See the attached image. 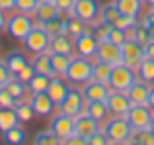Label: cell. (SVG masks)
<instances>
[{
  "instance_id": "obj_1",
  "label": "cell",
  "mask_w": 154,
  "mask_h": 145,
  "mask_svg": "<svg viewBox=\"0 0 154 145\" xmlns=\"http://www.w3.org/2000/svg\"><path fill=\"white\" fill-rule=\"evenodd\" d=\"M107 135L109 143H133L135 141V130L129 124V120L125 116H113L105 122V126L102 127Z\"/></svg>"
},
{
  "instance_id": "obj_2",
  "label": "cell",
  "mask_w": 154,
  "mask_h": 145,
  "mask_svg": "<svg viewBox=\"0 0 154 145\" xmlns=\"http://www.w3.org/2000/svg\"><path fill=\"white\" fill-rule=\"evenodd\" d=\"M64 79L72 84H84L92 79V61L88 57H72L70 65H68L66 72H64Z\"/></svg>"
},
{
  "instance_id": "obj_3",
  "label": "cell",
  "mask_w": 154,
  "mask_h": 145,
  "mask_svg": "<svg viewBox=\"0 0 154 145\" xmlns=\"http://www.w3.org/2000/svg\"><path fill=\"white\" fill-rule=\"evenodd\" d=\"M35 22L31 20V14H23V12H16V14H12L10 18H8L6 22V31L10 37L18 39V41H22L23 37H26L27 34H29L31 30H33Z\"/></svg>"
},
{
  "instance_id": "obj_4",
  "label": "cell",
  "mask_w": 154,
  "mask_h": 145,
  "mask_svg": "<svg viewBox=\"0 0 154 145\" xmlns=\"http://www.w3.org/2000/svg\"><path fill=\"white\" fill-rule=\"evenodd\" d=\"M22 43H23V47H26L29 53L37 55V53H45V51H49L51 37H49V34L43 30V26H33V30L22 39Z\"/></svg>"
},
{
  "instance_id": "obj_5",
  "label": "cell",
  "mask_w": 154,
  "mask_h": 145,
  "mask_svg": "<svg viewBox=\"0 0 154 145\" xmlns=\"http://www.w3.org/2000/svg\"><path fill=\"white\" fill-rule=\"evenodd\" d=\"M137 79V71L127 67L125 63H117L111 69V76H109V86L113 90H127Z\"/></svg>"
},
{
  "instance_id": "obj_6",
  "label": "cell",
  "mask_w": 154,
  "mask_h": 145,
  "mask_svg": "<svg viewBox=\"0 0 154 145\" xmlns=\"http://www.w3.org/2000/svg\"><path fill=\"white\" fill-rule=\"evenodd\" d=\"M86 104L88 102L82 94V88H70L66 98L59 104V110L64 112V114H68V116H72V118H76V116H80L86 110Z\"/></svg>"
},
{
  "instance_id": "obj_7",
  "label": "cell",
  "mask_w": 154,
  "mask_h": 145,
  "mask_svg": "<svg viewBox=\"0 0 154 145\" xmlns=\"http://www.w3.org/2000/svg\"><path fill=\"white\" fill-rule=\"evenodd\" d=\"M152 114L154 112L150 110L148 104H133V106L129 108V112H127L125 118L129 120V124L133 126V130L139 131V130H144V127H150Z\"/></svg>"
},
{
  "instance_id": "obj_8",
  "label": "cell",
  "mask_w": 154,
  "mask_h": 145,
  "mask_svg": "<svg viewBox=\"0 0 154 145\" xmlns=\"http://www.w3.org/2000/svg\"><path fill=\"white\" fill-rule=\"evenodd\" d=\"M49 130H51L53 134H55L57 137L60 139V143H64V141H66V139L70 137L72 134H74V118L59 110V114L53 116Z\"/></svg>"
},
{
  "instance_id": "obj_9",
  "label": "cell",
  "mask_w": 154,
  "mask_h": 145,
  "mask_svg": "<svg viewBox=\"0 0 154 145\" xmlns=\"http://www.w3.org/2000/svg\"><path fill=\"white\" fill-rule=\"evenodd\" d=\"M100 12H102L100 0H76L70 14L78 16L80 20H84L88 24H94L96 20H100Z\"/></svg>"
},
{
  "instance_id": "obj_10",
  "label": "cell",
  "mask_w": 154,
  "mask_h": 145,
  "mask_svg": "<svg viewBox=\"0 0 154 145\" xmlns=\"http://www.w3.org/2000/svg\"><path fill=\"white\" fill-rule=\"evenodd\" d=\"M121 53H123V63L127 67H131L133 71L139 69V65L144 59V45L137 43L135 39H127L121 45Z\"/></svg>"
},
{
  "instance_id": "obj_11",
  "label": "cell",
  "mask_w": 154,
  "mask_h": 145,
  "mask_svg": "<svg viewBox=\"0 0 154 145\" xmlns=\"http://www.w3.org/2000/svg\"><path fill=\"white\" fill-rule=\"evenodd\" d=\"M105 102H107L109 114H113V116H127L129 108L133 106L127 90H113V88L109 90V96Z\"/></svg>"
},
{
  "instance_id": "obj_12",
  "label": "cell",
  "mask_w": 154,
  "mask_h": 145,
  "mask_svg": "<svg viewBox=\"0 0 154 145\" xmlns=\"http://www.w3.org/2000/svg\"><path fill=\"white\" fill-rule=\"evenodd\" d=\"M29 104L33 106L35 116H41V118H51L57 110V104L53 102V98L45 92H33L29 98Z\"/></svg>"
},
{
  "instance_id": "obj_13",
  "label": "cell",
  "mask_w": 154,
  "mask_h": 145,
  "mask_svg": "<svg viewBox=\"0 0 154 145\" xmlns=\"http://www.w3.org/2000/svg\"><path fill=\"white\" fill-rule=\"evenodd\" d=\"M96 55H98L100 61H105V63H109V65H117V63H123L121 45H117V43L109 41V39H105V41H100Z\"/></svg>"
},
{
  "instance_id": "obj_14",
  "label": "cell",
  "mask_w": 154,
  "mask_h": 145,
  "mask_svg": "<svg viewBox=\"0 0 154 145\" xmlns=\"http://www.w3.org/2000/svg\"><path fill=\"white\" fill-rule=\"evenodd\" d=\"M102 130V124L98 122V120H94L92 116H88L86 112H82L80 116H76L74 118V134L82 135V137L90 139L92 135L96 134V131Z\"/></svg>"
},
{
  "instance_id": "obj_15",
  "label": "cell",
  "mask_w": 154,
  "mask_h": 145,
  "mask_svg": "<svg viewBox=\"0 0 154 145\" xmlns=\"http://www.w3.org/2000/svg\"><path fill=\"white\" fill-rule=\"evenodd\" d=\"M111 86L105 82H98V80H88L82 84V94L86 98V102H96V100H107Z\"/></svg>"
},
{
  "instance_id": "obj_16",
  "label": "cell",
  "mask_w": 154,
  "mask_h": 145,
  "mask_svg": "<svg viewBox=\"0 0 154 145\" xmlns=\"http://www.w3.org/2000/svg\"><path fill=\"white\" fill-rule=\"evenodd\" d=\"M98 45L100 41L92 35V30L90 31H84L82 35H78V37L74 39V49L78 55H82V57H94L96 51H98Z\"/></svg>"
},
{
  "instance_id": "obj_17",
  "label": "cell",
  "mask_w": 154,
  "mask_h": 145,
  "mask_svg": "<svg viewBox=\"0 0 154 145\" xmlns=\"http://www.w3.org/2000/svg\"><path fill=\"white\" fill-rule=\"evenodd\" d=\"M127 94L131 98V104H148L150 82H146L143 79H135V82L127 88Z\"/></svg>"
},
{
  "instance_id": "obj_18",
  "label": "cell",
  "mask_w": 154,
  "mask_h": 145,
  "mask_svg": "<svg viewBox=\"0 0 154 145\" xmlns=\"http://www.w3.org/2000/svg\"><path fill=\"white\" fill-rule=\"evenodd\" d=\"M68 90H70V86H68V84L64 82L59 75H53L51 76V82H49V88H47V94L53 98V102L57 104V108H59V104L66 98Z\"/></svg>"
},
{
  "instance_id": "obj_19",
  "label": "cell",
  "mask_w": 154,
  "mask_h": 145,
  "mask_svg": "<svg viewBox=\"0 0 154 145\" xmlns=\"http://www.w3.org/2000/svg\"><path fill=\"white\" fill-rule=\"evenodd\" d=\"M49 53H64V55H72L74 53V39L66 34H60L51 37L49 43Z\"/></svg>"
},
{
  "instance_id": "obj_20",
  "label": "cell",
  "mask_w": 154,
  "mask_h": 145,
  "mask_svg": "<svg viewBox=\"0 0 154 145\" xmlns=\"http://www.w3.org/2000/svg\"><path fill=\"white\" fill-rule=\"evenodd\" d=\"M4 63L8 65V69H10L12 75H18L20 71L23 69V67L29 63V59H27V55L23 53V51H20V49H16V51H10V53L4 57Z\"/></svg>"
},
{
  "instance_id": "obj_21",
  "label": "cell",
  "mask_w": 154,
  "mask_h": 145,
  "mask_svg": "<svg viewBox=\"0 0 154 145\" xmlns=\"http://www.w3.org/2000/svg\"><path fill=\"white\" fill-rule=\"evenodd\" d=\"M90 30H92V24L80 20L78 16H74V14H68V18H66V35H70L72 39H76L78 35H82L84 31H90Z\"/></svg>"
},
{
  "instance_id": "obj_22",
  "label": "cell",
  "mask_w": 154,
  "mask_h": 145,
  "mask_svg": "<svg viewBox=\"0 0 154 145\" xmlns=\"http://www.w3.org/2000/svg\"><path fill=\"white\" fill-rule=\"evenodd\" d=\"M84 112H86L88 116H92L94 120H98L100 124H103V122H107V120H109V108H107V102H105V100L88 102Z\"/></svg>"
},
{
  "instance_id": "obj_23",
  "label": "cell",
  "mask_w": 154,
  "mask_h": 145,
  "mask_svg": "<svg viewBox=\"0 0 154 145\" xmlns=\"http://www.w3.org/2000/svg\"><path fill=\"white\" fill-rule=\"evenodd\" d=\"M113 4L121 14L133 16V18H140L143 14V0H113Z\"/></svg>"
},
{
  "instance_id": "obj_24",
  "label": "cell",
  "mask_w": 154,
  "mask_h": 145,
  "mask_svg": "<svg viewBox=\"0 0 154 145\" xmlns=\"http://www.w3.org/2000/svg\"><path fill=\"white\" fill-rule=\"evenodd\" d=\"M59 14H60L59 8H57L53 2L37 4V10H35V20H37V24H35V26H43L45 22H49V20H53V18H57Z\"/></svg>"
},
{
  "instance_id": "obj_25",
  "label": "cell",
  "mask_w": 154,
  "mask_h": 145,
  "mask_svg": "<svg viewBox=\"0 0 154 145\" xmlns=\"http://www.w3.org/2000/svg\"><path fill=\"white\" fill-rule=\"evenodd\" d=\"M16 124H20V120H18L14 106H0V134L14 127Z\"/></svg>"
},
{
  "instance_id": "obj_26",
  "label": "cell",
  "mask_w": 154,
  "mask_h": 145,
  "mask_svg": "<svg viewBox=\"0 0 154 145\" xmlns=\"http://www.w3.org/2000/svg\"><path fill=\"white\" fill-rule=\"evenodd\" d=\"M31 65H33L35 72H43V75H49V76L55 75V72H53V65H51V53H49V51H45V53H37V55H33V59H31Z\"/></svg>"
},
{
  "instance_id": "obj_27",
  "label": "cell",
  "mask_w": 154,
  "mask_h": 145,
  "mask_svg": "<svg viewBox=\"0 0 154 145\" xmlns=\"http://www.w3.org/2000/svg\"><path fill=\"white\" fill-rule=\"evenodd\" d=\"M111 69H113V65H109V63H105V61H96V63H92V80H98V82L109 84Z\"/></svg>"
},
{
  "instance_id": "obj_28",
  "label": "cell",
  "mask_w": 154,
  "mask_h": 145,
  "mask_svg": "<svg viewBox=\"0 0 154 145\" xmlns=\"http://www.w3.org/2000/svg\"><path fill=\"white\" fill-rule=\"evenodd\" d=\"M2 137H4V141L10 143V145H20V143H26L27 134H26V130H23L20 124H16L14 127H10V130L4 131Z\"/></svg>"
},
{
  "instance_id": "obj_29",
  "label": "cell",
  "mask_w": 154,
  "mask_h": 145,
  "mask_svg": "<svg viewBox=\"0 0 154 145\" xmlns=\"http://www.w3.org/2000/svg\"><path fill=\"white\" fill-rule=\"evenodd\" d=\"M72 55H64V53H51V65H53V72L59 76H64L68 65H70Z\"/></svg>"
},
{
  "instance_id": "obj_30",
  "label": "cell",
  "mask_w": 154,
  "mask_h": 145,
  "mask_svg": "<svg viewBox=\"0 0 154 145\" xmlns=\"http://www.w3.org/2000/svg\"><path fill=\"white\" fill-rule=\"evenodd\" d=\"M49 82H51V76L49 75H43V72H35L31 76V80L27 82V90L33 94V92H45L49 88Z\"/></svg>"
},
{
  "instance_id": "obj_31",
  "label": "cell",
  "mask_w": 154,
  "mask_h": 145,
  "mask_svg": "<svg viewBox=\"0 0 154 145\" xmlns=\"http://www.w3.org/2000/svg\"><path fill=\"white\" fill-rule=\"evenodd\" d=\"M4 86H6V88H8V92H10V94L16 98V102H18V100H23V98H26L27 84H26V82H22L18 76H12V79L8 80L6 84H4Z\"/></svg>"
},
{
  "instance_id": "obj_32",
  "label": "cell",
  "mask_w": 154,
  "mask_h": 145,
  "mask_svg": "<svg viewBox=\"0 0 154 145\" xmlns=\"http://www.w3.org/2000/svg\"><path fill=\"white\" fill-rule=\"evenodd\" d=\"M14 110H16V114H18V120H20V122H23V124L31 122V120L35 118V110H33V106H31L29 102L18 100L16 106H14Z\"/></svg>"
},
{
  "instance_id": "obj_33",
  "label": "cell",
  "mask_w": 154,
  "mask_h": 145,
  "mask_svg": "<svg viewBox=\"0 0 154 145\" xmlns=\"http://www.w3.org/2000/svg\"><path fill=\"white\" fill-rule=\"evenodd\" d=\"M131 31H133V37H131V39H135L137 43H140V45H146V43L152 39V35H150V31H148V27L144 26L140 20L131 27Z\"/></svg>"
},
{
  "instance_id": "obj_34",
  "label": "cell",
  "mask_w": 154,
  "mask_h": 145,
  "mask_svg": "<svg viewBox=\"0 0 154 145\" xmlns=\"http://www.w3.org/2000/svg\"><path fill=\"white\" fill-rule=\"evenodd\" d=\"M111 24L103 22V20H96L94 24H92V35H94L98 41H105V39L109 37V31H111Z\"/></svg>"
},
{
  "instance_id": "obj_35",
  "label": "cell",
  "mask_w": 154,
  "mask_h": 145,
  "mask_svg": "<svg viewBox=\"0 0 154 145\" xmlns=\"http://www.w3.org/2000/svg\"><path fill=\"white\" fill-rule=\"evenodd\" d=\"M137 72H139V79L146 80V82H154V59H143V63L139 65V69H137Z\"/></svg>"
},
{
  "instance_id": "obj_36",
  "label": "cell",
  "mask_w": 154,
  "mask_h": 145,
  "mask_svg": "<svg viewBox=\"0 0 154 145\" xmlns=\"http://www.w3.org/2000/svg\"><path fill=\"white\" fill-rule=\"evenodd\" d=\"M121 16V12L117 10V6L113 2H109V4H105V6H102V12H100V20H103V22H107V24H115V20Z\"/></svg>"
},
{
  "instance_id": "obj_37",
  "label": "cell",
  "mask_w": 154,
  "mask_h": 145,
  "mask_svg": "<svg viewBox=\"0 0 154 145\" xmlns=\"http://www.w3.org/2000/svg\"><path fill=\"white\" fill-rule=\"evenodd\" d=\"M35 145H60V139L53 134L51 130H45V131H39L33 139Z\"/></svg>"
},
{
  "instance_id": "obj_38",
  "label": "cell",
  "mask_w": 154,
  "mask_h": 145,
  "mask_svg": "<svg viewBox=\"0 0 154 145\" xmlns=\"http://www.w3.org/2000/svg\"><path fill=\"white\" fill-rule=\"evenodd\" d=\"M133 143H140V145H154V131L150 127L135 131V141Z\"/></svg>"
},
{
  "instance_id": "obj_39",
  "label": "cell",
  "mask_w": 154,
  "mask_h": 145,
  "mask_svg": "<svg viewBox=\"0 0 154 145\" xmlns=\"http://www.w3.org/2000/svg\"><path fill=\"white\" fill-rule=\"evenodd\" d=\"M16 10L23 12V14H35L37 0H16Z\"/></svg>"
},
{
  "instance_id": "obj_40",
  "label": "cell",
  "mask_w": 154,
  "mask_h": 145,
  "mask_svg": "<svg viewBox=\"0 0 154 145\" xmlns=\"http://www.w3.org/2000/svg\"><path fill=\"white\" fill-rule=\"evenodd\" d=\"M137 22H139V18H133V16L121 14L119 18L115 20V24H113V26H115V27H121V30H125V31H127L129 27H133V26H135Z\"/></svg>"
},
{
  "instance_id": "obj_41",
  "label": "cell",
  "mask_w": 154,
  "mask_h": 145,
  "mask_svg": "<svg viewBox=\"0 0 154 145\" xmlns=\"http://www.w3.org/2000/svg\"><path fill=\"white\" fill-rule=\"evenodd\" d=\"M107 39H109V41H113V43H117V45H123V43L127 41V31L121 30V27L113 26L111 31H109V37Z\"/></svg>"
},
{
  "instance_id": "obj_42",
  "label": "cell",
  "mask_w": 154,
  "mask_h": 145,
  "mask_svg": "<svg viewBox=\"0 0 154 145\" xmlns=\"http://www.w3.org/2000/svg\"><path fill=\"white\" fill-rule=\"evenodd\" d=\"M33 75H35V69H33V65H31V61H29V63H27V65L23 67V69L20 71L16 76H18V79L22 80V82H26V84H27V82L31 80V76H33Z\"/></svg>"
},
{
  "instance_id": "obj_43",
  "label": "cell",
  "mask_w": 154,
  "mask_h": 145,
  "mask_svg": "<svg viewBox=\"0 0 154 145\" xmlns=\"http://www.w3.org/2000/svg\"><path fill=\"white\" fill-rule=\"evenodd\" d=\"M0 106H16V98L8 92L6 86H0Z\"/></svg>"
},
{
  "instance_id": "obj_44",
  "label": "cell",
  "mask_w": 154,
  "mask_h": 145,
  "mask_svg": "<svg viewBox=\"0 0 154 145\" xmlns=\"http://www.w3.org/2000/svg\"><path fill=\"white\" fill-rule=\"evenodd\" d=\"M107 143H109V139H107V135H105L103 130L96 131V134L88 139V145H107Z\"/></svg>"
},
{
  "instance_id": "obj_45",
  "label": "cell",
  "mask_w": 154,
  "mask_h": 145,
  "mask_svg": "<svg viewBox=\"0 0 154 145\" xmlns=\"http://www.w3.org/2000/svg\"><path fill=\"white\" fill-rule=\"evenodd\" d=\"M74 2H76V0H53V4L59 8V12H66V14H70V12H72Z\"/></svg>"
},
{
  "instance_id": "obj_46",
  "label": "cell",
  "mask_w": 154,
  "mask_h": 145,
  "mask_svg": "<svg viewBox=\"0 0 154 145\" xmlns=\"http://www.w3.org/2000/svg\"><path fill=\"white\" fill-rule=\"evenodd\" d=\"M12 72H10V69H8V65L4 61H0V86H4V84L8 82V80L12 79Z\"/></svg>"
},
{
  "instance_id": "obj_47",
  "label": "cell",
  "mask_w": 154,
  "mask_h": 145,
  "mask_svg": "<svg viewBox=\"0 0 154 145\" xmlns=\"http://www.w3.org/2000/svg\"><path fill=\"white\" fill-rule=\"evenodd\" d=\"M140 22L148 27V31H150V35H152V39H154V10H150L146 16H143V18H140Z\"/></svg>"
},
{
  "instance_id": "obj_48",
  "label": "cell",
  "mask_w": 154,
  "mask_h": 145,
  "mask_svg": "<svg viewBox=\"0 0 154 145\" xmlns=\"http://www.w3.org/2000/svg\"><path fill=\"white\" fill-rule=\"evenodd\" d=\"M64 143H68V145H88V139L82 137V135H78V134H72Z\"/></svg>"
},
{
  "instance_id": "obj_49",
  "label": "cell",
  "mask_w": 154,
  "mask_h": 145,
  "mask_svg": "<svg viewBox=\"0 0 154 145\" xmlns=\"http://www.w3.org/2000/svg\"><path fill=\"white\" fill-rule=\"evenodd\" d=\"M0 10H16V0H0Z\"/></svg>"
},
{
  "instance_id": "obj_50",
  "label": "cell",
  "mask_w": 154,
  "mask_h": 145,
  "mask_svg": "<svg viewBox=\"0 0 154 145\" xmlns=\"http://www.w3.org/2000/svg\"><path fill=\"white\" fill-rule=\"evenodd\" d=\"M144 57H146V59H154V39H150V41L144 45Z\"/></svg>"
},
{
  "instance_id": "obj_51",
  "label": "cell",
  "mask_w": 154,
  "mask_h": 145,
  "mask_svg": "<svg viewBox=\"0 0 154 145\" xmlns=\"http://www.w3.org/2000/svg\"><path fill=\"white\" fill-rule=\"evenodd\" d=\"M6 22H8L6 12H4V10H0V31H2V30H6Z\"/></svg>"
},
{
  "instance_id": "obj_52",
  "label": "cell",
  "mask_w": 154,
  "mask_h": 145,
  "mask_svg": "<svg viewBox=\"0 0 154 145\" xmlns=\"http://www.w3.org/2000/svg\"><path fill=\"white\" fill-rule=\"evenodd\" d=\"M148 106H150V110L154 112V82L150 84V94H148Z\"/></svg>"
},
{
  "instance_id": "obj_53",
  "label": "cell",
  "mask_w": 154,
  "mask_h": 145,
  "mask_svg": "<svg viewBox=\"0 0 154 145\" xmlns=\"http://www.w3.org/2000/svg\"><path fill=\"white\" fill-rule=\"evenodd\" d=\"M47 2H53V0H37V4H47Z\"/></svg>"
},
{
  "instance_id": "obj_54",
  "label": "cell",
  "mask_w": 154,
  "mask_h": 145,
  "mask_svg": "<svg viewBox=\"0 0 154 145\" xmlns=\"http://www.w3.org/2000/svg\"><path fill=\"white\" fill-rule=\"evenodd\" d=\"M150 130L154 131V114H152V120H150Z\"/></svg>"
},
{
  "instance_id": "obj_55",
  "label": "cell",
  "mask_w": 154,
  "mask_h": 145,
  "mask_svg": "<svg viewBox=\"0 0 154 145\" xmlns=\"http://www.w3.org/2000/svg\"><path fill=\"white\" fill-rule=\"evenodd\" d=\"M144 2H146V4H148V6H150V8L154 6V0H144Z\"/></svg>"
},
{
  "instance_id": "obj_56",
  "label": "cell",
  "mask_w": 154,
  "mask_h": 145,
  "mask_svg": "<svg viewBox=\"0 0 154 145\" xmlns=\"http://www.w3.org/2000/svg\"><path fill=\"white\" fill-rule=\"evenodd\" d=\"M152 10H154V6H152Z\"/></svg>"
},
{
  "instance_id": "obj_57",
  "label": "cell",
  "mask_w": 154,
  "mask_h": 145,
  "mask_svg": "<svg viewBox=\"0 0 154 145\" xmlns=\"http://www.w3.org/2000/svg\"><path fill=\"white\" fill-rule=\"evenodd\" d=\"M143 2H144V0H143Z\"/></svg>"
}]
</instances>
